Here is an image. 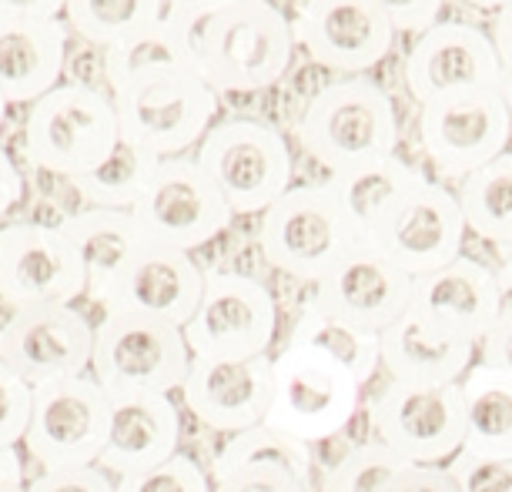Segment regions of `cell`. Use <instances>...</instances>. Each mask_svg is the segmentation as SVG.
I'll use <instances>...</instances> for the list:
<instances>
[{"mask_svg":"<svg viewBox=\"0 0 512 492\" xmlns=\"http://www.w3.org/2000/svg\"><path fill=\"white\" fill-rule=\"evenodd\" d=\"M292 57V21L275 0H241L195 27V74L218 98L272 88Z\"/></svg>","mask_w":512,"mask_h":492,"instance_id":"cell-1","label":"cell"},{"mask_svg":"<svg viewBox=\"0 0 512 492\" xmlns=\"http://www.w3.org/2000/svg\"><path fill=\"white\" fill-rule=\"evenodd\" d=\"M298 144L328 175L399 148V111L369 74L335 77L308 98L295 124Z\"/></svg>","mask_w":512,"mask_h":492,"instance_id":"cell-2","label":"cell"},{"mask_svg":"<svg viewBox=\"0 0 512 492\" xmlns=\"http://www.w3.org/2000/svg\"><path fill=\"white\" fill-rule=\"evenodd\" d=\"M362 405V382L345 362L312 342L288 339L272 355V402L265 426L305 446L342 436Z\"/></svg>","mask_w":512,"mask_h":492,"instance_id":"cell-3","label":"cell"},{"mask_svg":"<svg viewBox=\"0 0 512 492\" xmlns=\"http://www.w3.org/2000/svg\"><path fill=\"white\" fill-rule=\"evenodd\" d=\"M121 144L111 94L61 81L37 98L24 121V151L34 168L74 181L111 158Z\"/></svg>","mask_w":512,"mask_h":492,"instance_id":"cell-4","label":"cell"},{"mask_svg":"<svg viewBox=\"0 0 512 492\" xmlns=\"http://www.w3.org/2000/svg\"><path fill=\"white\" fill-rule=\"evenodd\" d=\"M355 245H362L359 228L325 181L292 185L258 221V248L265 262L305 285H315Z\"/></svg>","mask_w":512,"mask_h":492,"instance_id":"cell-5","label":"cell"},{"mask_svg":"<svg viewBox=\"0 0 512 492\" xmlns=\"http://www.w3.org/2000/svg\"><path fill=\"white\" fill-rule=\"evenodd\" d=\"M191 158L205 171L231 215H262L292 188L295 158L275 124L231 118L211 124Z\"/></svg>","mask_w":512,"mask_h":492,"instance_id":"cell-6","label":"cell"},{"mask_svg":"<svg viewBox=\"0 0 512 492\" xmlns=\"http://www.w3.org/2000/svg\"><path fill=\"white\" fill-rule=\"evenodd\" d=\"M191 352L178 325L134 312H104L94 325L91 379L114 395H171L181 389Z\"/></svg>","mask_w":512,"mask_h":492,"instance_id":"cell-7","label":"cell"},{"mask_svg":"<svg viewBox=\"0 0 512 492\" xmlns=\"http://www.w3.org/2000/svg\"><path fill=\"white\" fill-rule=\"evenodd\" d=\"M111 101L121 144H134L154 158H178L198 148L218 118V94L195 71L144 77L114 91Z\"/></svg>","mask_w":512,"mask_h":492,"instance_id":"cell-8","label":"cell"},{"mask_svg":"<svg viewBox=\"0 0 512 492\" xmlns=\"http://www.w3.org/2000/svg\"><path fill=\"white\" fill-rule=\"evenodd\" d=\"M369 432L409 466H446L462 452L459 382L385 379L369 402Z\"/></svg>","mask_w":512,"mask_h":492,"instance_id":"cell-9","label":"cell"},{"mask_svg":"<svg viewBox=\"0 0 512 492\" xmlns=\"http://www.w3.org/2000/svg\"><path fill=\"white\" fill-rule=\"evenodd\" d=\"M111 399L91 375L34 385L24 446L41 472L98 466L108 436Z\"/></svg>","mask_w":512,"mask_h":492,"instance_id":"cell-10","label":"cell"},{"mask_svg":"<svg viewBox=\"0 0 512 492\" xmlns=\"http://www.w3.org/2000/svg\"><path fill=\"white\" fill-rule=\"evenodd\" d=\"M278 332L272 288L245 272H205V292L181 328L191 359H255L268 355Z\"/></svg>","mask_w":512,"mask_h":492,"instance_id":"cell-11","label":"cell"},{"mask_svg":"<svg viewBox=\"0 0 512 492\" xmlns=\"http://www.w3.org/2000/svg\"><path fill=\"white\" fill-rule=\"evenodd\" d=\"M131 215L148 245L188 255L215 241L235 218L191 154L158 161Z\"/></svg>","mask_w":512,"mask_h":492,"instance_id":"cell-12","label":"cell"},{"mask_svg":"<svg viewBox=\"0 0 512 492\" xmlns=\"http://www.w3.org/2000/svg\"><path fill=\"white\" fill-rule=\"evenodd\" d=\"M419 144L439 178H469L512 144V121L499 91H466L425 104L419 108Z\"/></svg>","mask_w":512,"mask_h":492,"instance_id":"cell-13","label":"cell"},{"mask_svg":"<svg viewBox=\"0 0 512 492\" xmlns=\"http://www.w3.org/2000/svg\"><path fill=\"white\" fill-rule=\"evenodd\" d=\"M409 298L412 275L362 241L312 285L308 305L345 328L379 335L405 315Z\"/></svg>","mask_w":512,"mask_h":492,"instance_id":"cell-14","label":"cell"},{"mask_svg":"<svg viewBox=\"0 0 512 492\" xmlns=\"http://www.w3.org/2000/svg\"><path fill=\"white\" fill-rule=\"evenodd\" d=\"M365 241L412 278L456 262L466 245V221L456 191L425 178Z\"/></svg>","mask_w":512,"mask_h":492,"instance_id":"cell-15","label":"cell"},{"mask_svg":"<svg viewBox=\"0 0 512 492\" xmlns=\"http://www.w3.org/2000/svg\"><path fill=\"white\" fill-rule=\"evenodd\" d=\"M499 71L502 61L489 31L469 21H439L405 54V88L419 108L452 94L496 88Z\"/></svg>","mask_w":512,"mask_h":492,"instance_id":"cell-16","label":"cell"},{"mask_svg":"<svg viewBox=\"0 0 512 492\" xmlns=\"http://www.w3.org/2000/svg\"><path fill=\"white\" fill-rule=\"evenodd\" d=\"M292 34L318 67L342 77L369 74L395 44L392 24L375 0H302Z\"/></svg>","mask_w":512,"mask_h":492,"instance_id":"cell-17","label":"cell"},{"mask_svg":"<svg viewBox=\"0 0 512 492\" xmlns=\"http://www.w3.org/2000/svg\"><path fill=\"white\" fill-rule=\"evenodd\" d=\"M502 308L499 275L479 258L459 255L456 262L412 278L409 312L436 335L479 345Z\"/></svg>","mask_w":512,"mask_h":492,"instance_id":"cell-18","label":"cell"},{"mask_svg":"<svg viewBox=\"0 0 512 492\" xmlns=\"http://www.w3.org/2000/svg\"><path fill=\"white\" fill-rule=\"evenodd\" d=\"M0 278L24 305H74L88 288L74 245L44 221L0 228Z\"/></svg>","mask_w":512,"mask_h":492,"instance_id":"cell-19","label":"cell"},{"mask_svg":"<svg viewBox=\"0 0 512 492\" xmlns=\"http://www.w3.org/2000/svg\"><path fill=\"white\" fill-rule=\"evenodd\" d=\"M178 392L201 426L238 436L265 422L268 402H272V355L191 359Z\"/></svg>","mask_w":512,"mask_h":492,"instance_id":"cell-20","label":"cell"},{"mask_svg":"<svg viewBox=\"0 0 512 492\" xmlns=\"http://www.w3.org/2000/svg\"><path fill=\"white\" fill-rule=\"evenodd\" d=\"M94 325L74 305H27L0 362L27 385L91 372Z\"/></svg>","mask_w":512,"mask_h":492,"instance_id":"cell-21","label":"cell"},{"mask_svg":"<svg viewBox=\"0 0 512 492\" xmlns=\"http://www.w3.org/2000/svg\"><path fill=\"white\" fill-rule=\"evenodd\" d=\"M201 292H205V272L195 255L144 241V248L131 258V265L104 298L101 312H134L185 328L201 302Z\"/></svg>","mask_w":512,"mask_h":492,"instance_id":"cell-22","label":"cell"},{"mask_svg":"<svg viewBox=\"0 0 512 492\" xmlns=\"http://www.w3.org/2000/svg\"><path fill=\"white\" fill-rule=\"evenodd\" d=\"M178 439L181 416L171 395H114L98 466L114 479L134 476L168 462L178 452Z\"/></svg>","mask_w":512,"mask_h":492,"instance_id":"cell-23","label":"cell"},{"mask_svg":"<svg viewBox=\"0 0 512 492\" xmlns=\"http://www.w3.org/2000/svg\"><path fill=\"white\" fill-rule=\"evenodd\" d=\"M67 24L61 17L47 21H14L0 17V98L11 104H34L57 88L67 64Z\"/></svg>","mask_w":512,"mask_h":492,"instance_id":"cell-24","label":"cell"},{"mask_svg":"<svg viewBox=\"0 0 512 492\" xmlns=\"http://www.w3.org/2000/svg\"><path fill=\"white\" fill-rule=\"evenodd\" d=\"M67 241L74 245L77 258L84 268V298L94 305H104V298L121 278L131 258L144 248V235L131 211H111V208H81L74 215H64L57 221Z\"/></svg>","mask_w":512,"mask_h":492,"instance_id":"cell-25","label":"cell"},{"mask_svg":"<svg viewBox=\"0 0 512 492\" xmlns=\"http://www.w3.org/2000/svg\"><path fill=\"white\" fill-rule=\"evenodd\" d=\"M472 365L476 345L436 335L409 312L379 332V369L392 382H462Z\"/></svg>","mask_w":512,"mask_h":492,"instance_id":"cell-26","label":"cell"},{"mask_svg":"<svg viewBox=\"0 0 512 492\" xmlns=\"http://www.w3.org/2000/svg\"><path fill=\"white\" fill-rule=\"evenodd\" d=\"M195 27V17L168 4V14L158 24L108 47L104 51V77H108L111 94L154 74L195 71Z\"/></svg>","mask_w":512,"mask_h":492,"instance_id":"cell-27","label":"cell"},{"mask_svg":"<svg viewBox=\"0 0 512 492\" xmlns=\"http://www.w3.org/2000/svg\"><path fill=\"white\" fill-rule=\"evenodd\" d=\"M422 181L425 175L412 161H405L402 154H385V158H372L355 164V168L335 171V175H328L325 185L335 191L338 205L345 208V215L352 218V225L359 228L365 241Z\"/></svg>","mask_w":512,"mask_h":492,"instance_id":"cell-28","label":"cell"},{"mask_svg":"<svg viewBox=\"0 0 512 492\" xmlns=\"http://www.w3.org/2000/svg\"><path fill=\"white\" fill-rule=\"evenodd\" d=\"M462 452L479 459H512V375L472 365L459 382Z\"/></svg>","mask_w":512,"mask_h":492,"instance_id":"cell-29","label":"cell"},{"mask_svg":"<svg viewBox=\"0 0 512 492\" xmlns=\"http://www.w3.org/2000/svg\"><path fill=\"white\" fill-rule=\"evenodd\" d=\"M456 201L466 231L496 248L512 245V148L462 178Z\"/></svg>","mask_w":512,"mask_h":492,"instance_id":"cell-30","label":"cell"},{"mask_svg":"<svg viewBox=\"0 0 512 492\" xmlns=\"http://www.w3.org/2000/svg\"><path fill=\"white\" fill-rule=\"evenodd\" d=\"M168 14V0H64L67 31L94 47H114Z\"/></svg>","mask_w":512,"mask_h":492,"instance_id":"cell-31","label":"cell"},{"mask_svg":"<svg viewBox=\"0 0 512 492\" xmlns=\"http://www.w3.org/2000/svg\"><path fill=\"white\" fill-rule=\"evenodd\" d=\"M161 158L134 148V144H118L111 158L98 164L88 175L74 178L71 188L88 201V208H111V211H131L138 205L141 191L158 168Z\"/></svg>","mask_w":512,"mask_h":492,"instance_id":"cell-32","label":"cell"},{"mask_svg":"<svg viewBox=\"0 0 512 492\" xmlns=\"http://www.w3.org/2000/svg\"><path fill=\"white\" fill-rule=\"evenodd\" d=\"M312 462V446L295 442L292 436L262 422V426H251L238 436H228V442L215 456V472L231 466H275L312 486Z\"/></svg>","mask_w":512,"mask_h":492,"instance_id":"cell-33","label":"cell"},{"mask_svg":"<svg viewBox=\"0 0 512 492\" xmlns=\"http://www.w3.org/2000/svg\"><path fill=\"white\" fill-rule=\"evenodd\" d=\"M292 339L312 342L318 349H325L328 355H335L338 362H345L355 372V379L362 382V389L375 375V369H379V335H365V332H355V328L338 325L332 318L318 315L312 305H305Z\"/></svg>","mask_w":512,"mask_h":492,"instance_id":"cell-34","label":"cell"},{"mask_svg":"<svg viewBox=\"0 0 512 492\" xmlns=\"http://www.w3.org/2000/svg\"><path fill=\"white\" fill-rule=\"evenodd\" d=\"M409 469V462L385 449L382 442H355L325 472V492H392L395 479Z\"/></svg>","mask_w":512,"mask_h":492,"instance_id":"cell-35","label":"cell"},{"mask_svg":"<svg viewBox=\"0 0 512 492\" xmlns=\"http://www.w3.org/2000/svg\"><path fill=\"white\" fill-rule=\"evenodd\" d=\"M114 489L118 492H211V479H208V472L201 469L198 459L185 456V452H175V456L168 462H161V466L114 479Z\"/></svg>","mask_w":512,"mask_h":492,"instance_id":"cell-36","label":"cell"},{"mask_svg":"<svg viewBox=\"0 0 512 492\" xmlns=\"http://www.w3.org/2000/svg\"><path fill=\"white\" fill-rule=\"evenodd\" d=\"M31 395L34 385H27L21 375L0 362V449H17V442H24Z\"/></svg>","mask_w":512,"mask_h":492,"instance_id":"cell-37","label":"cell"},{"mask_svg":"<svg viewBox=\"0 0 512 492\" xmlns=\"http://www.w3.org/2000/svg\"><path fill=\"white\" fill-rule=\"evenodd\" d=\"M459 492H512V459H479L459 452L446 462Z\"/></svg>","mask_w":512,"mask_h":492,"instance_id":"cell-38","label":"cell"},{"mask_svg":"<svg viewBox=\"0 0 512 492\" xmlns=\"http://www.w3.org/2000/svg\"><path fill=\"white\" fill-rule=\"evenodd\" d=\"M211 492H308V482L275 466H231L215 472Z\"/></svg>","mask_w":512,"mask_h":492,"instance_id":"cell-39","label":"cell"},{"mask_svg":"<svg viewBox=\"0 0 512 492\" xmlns=\"http://www.w3.org/2000/svg\"><path fill=\"white\" fill-rule=\"evenodd\" d=\"M24 492H118L114 476H108L101 466H81V469H61V472H37L24 486Z\"/></svg>","mask_w":512,"mask_h":492,"instance_id":"cell-40","label":"cell"},{"mask_svg":"<svg viewBox=\"0 0 512 492\" xmlns=\"http://www.w3.org/2000/svg\"><path fill=\"white\" fill-rule=\"evenodd\" d=\"M375 7L385 14L395 34H425L429 27L442 21V7L446 0H375Z\"/></svg>","mask_w":512,"mask_h":492,"instance_id":"cell-41","label":"cell"},{"mask_svg":"<svg viewBox=\"0 0 512 492\" xmlns=\"http://www.w3.org/2000/svg\"><path fill=\"white\" fill-rule=\"evenodd\" d=\"M476 355L479 365H489V369L512 375V305L499 308L496 322H492V328L476 345Z\"/></svg>","mask_w":512,"mask_h":492,"instance_id":"cell-42","label":"cell"},{"mask_svg":"<svg viewBox=\"0 0 512 492\" xmlns=\"http://www.w3.org/2000/svg\"><path fill=\"white\" fill-rule=\"evenodd\" d=\"M392 492H459L446 466H409L395 479Z\"/></svg>","mask_w":512,"mask_h":492,"instance_id":"cell-43","label":"cell"},{"mask_svg":"<svg viewBox=\"0 0 512 492\" xmlns=\"http://www.w3.org/2000/svg\"><path fill=\"white\" fill-rule=\"evenodd\" d=\"M21 198H24V178L17 171L11 151L0 148V221L11 215V208L21 205Z\"/></svg>","mask_w":512,"mask_h":492,"instance_id":"cell-44","label":"cell"},{"mask_svg":"<svg viewBox=\"0 0 512 492\" xmlns=\"http://www.w3.org/2000/svg\"><path fill=\"white\" fill-rule=\"evenodd\" d=\"M0 17H14V21L64 17V0H0Z\"/></svg>","mask_w":512,"mask_h":492,"instance_id":"cell-45","label":"cell"},{"mask_svg":"<svg viewBox=\"0 0 512 492\" xmlns=\"http://www.w3.org/2000/svg\"><path fill=\"white\" fill-rule=\"evenodd\" d=\"M24 308H27V305L11 292V285H7L4 278H0V352H4L7 339H11L14 325L21 322Z\"/></svg>","mask_w":512,"mask_h":492,"instance_id":"cell-46","label":"cell"},{"mask_svg":"<svg viewBox=\"0 0 512 492\" xmlns=\"http://www.w3.org/2000/svg\"><path fill=\"white\" fill-rule=\"evenodd\" d=\"M492 47H496L499 61L512 64V7H502V11L492 17Z\"/></svg>","mask_w":512,"mask_h":492,"instance_id":"cell-47","label":"cell"},{"mask_svg":"<svg viewBox=\"0 0 512 492\" xmlns=\"http://www.w3.org/2000/svg\"><path fill=\"white\" fill-rule=\"evenodd\" d=\"M171 7H178V11H185L188 17H195V21H205V17L225 11L231 4H241V0H168Z\"/></svg>","mask_w":512,"mask_h":492,"instance_id":"cell-48","label":"cell"},{"mask_svg":"<svg viewBox=\"0 0 512 492\" xmlns=\"http://www.w3.org/2000/svg\"><path fill=\"white\" fill-rule=\"evenodd\" d=\"M0 486H27L24 462L17 456V449H0Z\"/></svg>","mask_w":512,"mask_h":492,"instance_id":"cell-49","label":"cell"},{"mask_svg":"<svg viewBox=\"0 0 512 492\" xmlns=\"http://www.w3.org/2000/svg\"><path fill=\"white\" fill-rule=\"evenodd\" d=\"M496 91H499L502 104H506V114H509V121H512V64H502Z\"/></svg>","mask_w":512,"mask_h":492,"instance_id":"cell-50","label":"cell"},{"mask_svg":"<svg viewBox=\"0 0 512 492\" xmlns=\"http://www.w3.org/2000/svg\"><path fill=\"white\" fill-rule=\"evenodd\" d=\"M499 252V268H496V275L499 278H512V245H502L496 248Z\"/></svg>","mask_w":512,"mask_h":492,"instance_id":"cell-51","label":"cell"},{"mask_svg":"<svg viewBox=\"0 0 512 492\" xmlns=\"http://www.w3.org/2000/svg\"><path fill=\"white\" fill-rule=\"evenodd\" d=\"M469 4L482 7V11H492V14H499L502 7H512V0H469Z\"/></svg>","mask_w":512,"mask_h":492,"instance_id":"cell-52","label":"cell"},{"mask_svg":"<svg viewBox=\"0 0 512 492\" xmlns=\"http://www.w3.org/2000/svg\"><path fill=\"white\" fill-rule=\"evenodd\" d=\"M4 118H7V101L0 98V128H4Z\"/></svg>","mask_w":512,"mask_h":492,"instance_id":"cell-53","label":"cell"},{"mask_svg":"<svg viewBox=\"0 0 512 492\" xmlns=\"http://www.w3.org/2000/svg\"><path fill=\"white\" fill-rule=\"evenodd\" d=\"M0 492H24V486H0Z\"/></svg>","mask_w":512,"mask_h":492,"instance_id":"cell-54","label":"cell"}]
</instances>
